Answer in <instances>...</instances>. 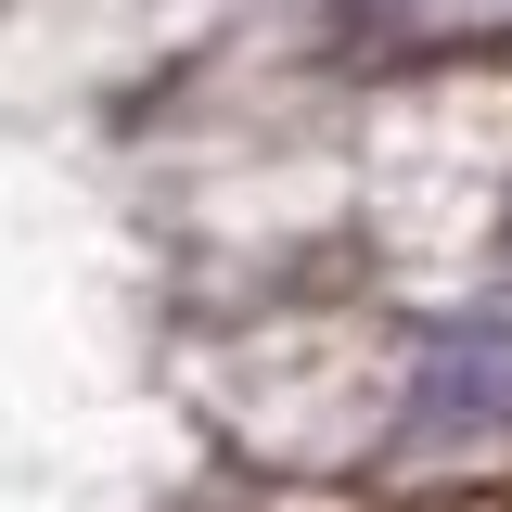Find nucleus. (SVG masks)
Returning a JSON list of instances; mask_svg holds the SVG:
<instances>
[{
    "label": "nucleus",
    "mask_w": 512,
    "mask_h": 512,
    "mask_svg": "<svg viewBox=\"0 0 512 512\" xmlns=\"http://www.w3.org/2000/svg\"><path fill=\"white\" fill-rule=\"evenodd\" d=\"M474 436H512V320H461L410 372V448H474Z\"/></svg>",
    "instance_id": "f257e3e1"
}]
</instances>
